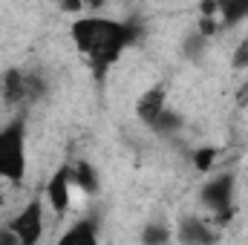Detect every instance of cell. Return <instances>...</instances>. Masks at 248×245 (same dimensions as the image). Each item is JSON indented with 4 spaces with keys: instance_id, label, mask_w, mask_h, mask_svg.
Instances as JSON below:
<instances>
[{
    "instance_id": "obj_1",
    "label": "cell",
    "mask_w": 248,
    "mask_h": 245,
    "mask_svg": "<svg viewBox=\"0 0 248 245\" xmlns=\"http://www.w3.org/2000/svg\"><path fill=\"white\" fill-rule=\"evenodd\" d=\"M139 35H141V29L136 23H124V20L101 17V15L75 17L69 23L72 44L90 61L95 75H107L110 66L119 63V58L124 55V49L133 46Z\"/></svg>"
},
{
    "instance_id": "obj_2",
    "label": "cell",
    "mask_w": 248,
    "mask_h": 245,
    "mask_svg": "<svg viewBox=\"0 0 248 245\" xmlns=\"http://www.w3.org/2000/svg\"><path fill=\"white\" fill-rule=\"evenodd\" d=\"M26 168V116H15L0 127V182L20 184Z\"/></svg>"
},
{
    "instance_id": "obj_3",
    "label": "cell",
    "mask_w": 248,
    "mask_h": 245,
    "mask_svg": "<svg viewBox=\"0 0 248 245\" xmlns=\"http://www.w3.org/2000/svg\"><path fill=\"white\" fill-rule=\"evenodd\" d=\"M234 182H237L234 173L225 170V173L211 176L208 182L202 184V190H199V202L211 214V225L214 228L231 222V216H234V193H237V184Z\"/></svg>"
},
{
    "instance_id": "obj_4",
    "label": "cell",
    "mask_w": 248,
    "mask_h": 245,
    "mask_svg": "<svg viewBox=\"0 0 248 245\" xmlns=\"http://www.w3.org/2000/svg\"><path fill=\"white\" fill-rule=\"evenodd\" d=\"M6 228L15 234V240L20 245H41L46 234V211H44V199H29L9 222Z\"/></svg>"
},
{
    "instance_id": "obj_5",
    "label": "cell",
    "mask_w": 248,
    "mask_h": 245,
    "mask_svg": "<svg viewBox=\"0 0 248 245\" xmlns=\"http://www.w3.org/2000/svg\"><path fill=\"white\" fill-rule=\"evenodd\" d=\"M173 240L179 245H217L219 231L211 225V219L196 216V214H185L173 228Z\"/></svg>"
},
{
    "instance_id": "obj_6",
    "label": "cell",
    "mask_w": 248,
    "mask_h": 245,
    "mask_svg": "<svg viewBox=\"0 0 248 245\" xmlns=\"http://www.w3.org/2000/svg\"><path fill=\"white\" fill-rule=\"evenodd\" d=\"M72 182H69V168L61 165L52 176H49V182H46V205H49V211L55 214V216H63L66 211H69V202H72Z\"/></svg>"
},
{
    "instance_id": "obj_7",
    "label": "cell",
    "mask_w": 248,
    "mask_h": 245,
    "mask_svg": "<svg viewBox=\"0 0 248 245\" xmlns=\"http://www.w3.org/2000/svg\"><path fill=\"white\" fill-rule=\"evenodd\" d=\"M165 110H168V87H165V84H156V87L144 90V92L139 95V101H136V116L147 124V127H153L156 119H159Z\"/></svg>"
},
{
    "instance_id": "obj_8",
    "label": "cell",
    "mask_w": 248,
    "mask_h": 245,
    "mask_svg": "<svg viewBox=\"0 0 248 245\" xmlns=\"http://www.w3.org/2000/svg\"><path fill=\"white\" fill-rule=\"evenodd\" d=\"M69 168V182H72V190H78V193H98V187H101V179H98V170L90 165V162H84V159H78V162H69L66 165Z\"/></svg>"
},
{
    "instance_id": "obj_9",
    "label": "cell",
    "mask_w": 248,
    "mask_h": 245,
    "mask_svg": "<svg viewBox=\"0 0 248 245\" xmlns=\"http://www.w3.org/2000/svg\"><path fill=\"white\" fill-rule=\"evenodd\" d=\"M0 92H3V101H6L9 107H17V104L29 101V92H26V72H23V69H6V72H3Z\"/></svg>"
},
{
    "instance_id": "obj_10",
    "label": "cell",
    "mask_w": 248,
    "mask_h": 245,
    "mask_svg": "<svg viewBox=\"0 0 248 245\" xmlns=\"http://www.w3.org/2000/svg\"><path fill=\"white\" fill-rule=\"evenodd\" d=\"M55 245H101L98 243V225H95V219H78V222H72L58 237Z\"/></svg>"
},
{
    "instance_id": "obj_11",
    "label": "cell",
    "mask_w": 248,
    "mask_h": 245,
    "mask_svg": "<svg viewBox=\"0 0 248 245\" xmlns=\"http://www.w3.org/2000/svg\"><path fill=\"white\" fill-rule=\"evenodd\" d=\"M248 17V0H217V20L219 26H237Z\"/></svg>"
},
{
    "instance_id": "obj_12",
    "label": "cell",
    "mask_w": 248,
    "mask_h": 245,
    "mask_svg": "<svg viewBox=\"0 0 248 245\" xmlns=\"http://www.w3.org/2000/svg\"><path fill=\"white\" fill-rule=\"evenodd\" d=\"M173 243V228L168 222H150L141 231V245H170Z\"/></svg>"
},
{
    "instance_id": "obj_13",
    "label": "cell",
    "mask_w": 248,
    "mask_h": 245,
    "mask_svg": "<svg viewBox=\"0 0 248 245\" xmlns=\"http://www.w3.org/2000/svg\"><path fill=\"white\" fill-rule=\"evenodd\" d=\"M179 127H182V119H179L173 110H165V113L156 119V124H153L150 130H153L156 136H170V133H176Z\"/></svg>"
},
{
    "instance_id": "obj_14",
    "label": "cell",
    "mask_w": 248,
    "mask_h": 245,
    "mask_svg": "<svg viewBox=\"0 0 248 245\" xmlns=\"http://www.w3.org/2000/svg\"><path fill=\"white\" fill-rule=\"evenodd\" d=\"M193 162H196V170H211L214 168V162H217V147H202V150H196L193 153Z\"/></svg>"
},
{
    "instance_id": "obj_15",
    "label": "cell",
    "mask_w": 248,
    "mask_h": 245,
    "mask_svg": "<svg viewBox=\"0 0 248 245\" xmlns=\"http://www.w3.org/2000/svg\"><path fill=\"white\" fill-rule=\"evenodd\" d=\"M234 69H248V35L240 41V46L234 49V58H231Z\"/></svg>"
},
{
    "instance_id": "obj_16",
    "label": "cell",
    "mask_w": 248,
    "mask_h": 245,
    "mask_svg": "<svg viewBox=\"0 0 248 245\" xmlns=\"http://www.w3.org/2000/svg\"><path fill=\"white\" fill-rule=\"evenodd\" d=\"M0 245H20V243L15 240V234L9 228H0Z\"/></svg>"
}]
</instances>
